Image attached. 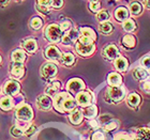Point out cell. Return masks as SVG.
<instances>
[{
	"mask_svg": "<svg viewBox=\"0 0 150 140\" xmlns=\"http://www.w3.org/2000/svg\"><path fill=\"white\" fill-rule=\"evenodd\" d=\"M53 105L57 111L61 112H70L75 110L76 108V100L73 98L71 94L68 92H59L54 96Z\"/></svg>",
	"mask_w": 150,
	"mask_h": 140,
	"instance_id": "6da1fadb",
	"label": "cell"
},
{
	"mask_svg": "<svg viewBox=\"0 0 150 140\" xmlns=\"http://www.w3.org/2000/svg\"><path fill=\"white\" fill-rule=\"evenodd\" d=\"M125 96V90L123 87H110L105 93V101L108 103H119Z\"/></svg>",
	"mask_w": 150,
	"mask_h": 140,
	"instance_id": "7a4b0ae2",
	"label": "cell"
},
{
	"mask_svg": "<svg viewBox=\"0 0 150 140\" xmlns=\"http://www.w3.org/2000/svg\"><path fill=\"white\" fill-rule=\"evenodd\" d=\"M44 35L46 37L47 41H50L52 43H57L60 42L63 37V32L60 29V26L57 24H52V25L47 26V28L45 29Z\"/></svg>",
	"mask_w": 150,
	"mask_h": 140,
	"instance_id": "3957f363",
	"label": "cell"
},
{
	"mask_svg": "<svg viewBox=\"0 0 150 140\" xmlns=\"http://www.w3.org/2000/svg\"><path fill=\"white\" fill-rule=\"evenodd\" d=\"M15 117L23 122H29L33 119V110L29 104L23 103L16 107Z\"/></svg>",
	"mask_w": 150,
	"mask_h": 140,
	"instance_id": "277c9868",
	"label": "cell"
},
{
	"mask_svg": "<svg viewBox=\"0 0 150 140\" xmlns=\"http://www.w3.org/2000/svg\"><path fill=\"white\" fill-rule=\"evenodd\" d=\"M58 69L57 66L52 62L45 63L41 68V76L46 81H50L57 75Z\"/></svg>",
	"mask_w": 150,
	"mask_h": 140,
	"instance_id": "5b68a950",
	"label": "cell"
},
{
	"mask_svg": "<svg viewBox=\"0 0 150 140\" xmlns=\"http://www.w3.org/2000/svg\"><path fill=\"white\" fill-rule=\"evenodd\" d=\"M3 91L6 95L9 96H16L19 94V91H21V84H19L18 81L13 80V79H9L4 82V86H3Z\"/></svg>",
	"mask_w": 150,
	"mask_h": 140,
	"instance_id": "8992f818",
	"label": "cell"
},
{
	"mask_svg": "<svg viewBox=\"0 0 150 140\" xmlns=\"http://www.w3.org/2000/svg\"><path fill=\"white\" fill-rule=\"evenodd\" d=\"M75 50L78 55H81L83 57H89L94 53L96 50V45L94 43L92 44H83V43H77L75 44Z\"/></svg>",
	"mask_w": 150,
	"mask_h": 140,
	"instance_id": "52a82bcc",
	"label": "cell"
},
{
	"mask_svg": "<svg viewBox=\"0 0 150 140\" xmlns=\"http://www.w3.org/2000/svg\"><path fill=\"white\" fill-rule=\"evenodd\" d=\"M85 88H86V86H85L84 81L79 79V78H72L67 84V90L72 92V93L77 94L78 92L84 90Z\"/></svg>",
	"mask_w": 150,
	"mask_h": 140,
	"instance_id": "ba28073f",
	"label": "cell"
},
{
	"mask_svg": "<svg viewBox=\"0 0 150 140\" xmlns=\"http://www.w3.org/2000/svg\"><path fill=\"white\" fill-rule=\"evenodd\" d=\"M75 100H76V103L79 106H81V107H87V106L91 105V103H92V95H91V93L89 91L83 90L76 94Z\"/></svg>",
	"mask_w": 150,
	"mask_h": 140,
	"instance_id": "9c48e42d",
	"label": "cell"
},
{
	"mask_svg": "<svg viewBox=\"0 0 150 140\" xmlns=\"http://www.w3.org/2000/svg\"><path fill=\"white\" fill-rule=\"evenodd\" d=\"M44 55H45V58H47L50 61H58L60 60L62 53L59 50V48L55 45H50V46L46 47V49L44 51Z\"/></svg>",
	"mask_w": 150,
	"mask_h": 140,
	"instance_id": "30bf717a",
	"label": "cell"
},
{
	"mask_svg": "<svg viewBox=\"0 0 150 140\" xmlns=\"http://www.w3.org/2000/svg\"><path fill=\"white\" fill-rule=\"evenodd\" d=\"M102 56L106 60H116L119 57V49L118 47L110 44L107 46L104 47V49L102 50Z\"/></svg>",
	"mask_w": 150,
	"mask_h": 140,
	"instance_id": "8fae6325",
	"label": "cell"
},
{
	"mask_svg": "<svg viewBox=\"0 0 150 140\" xmlns=\"http://www.w3.org/2000/svg\"><path fill=\"white\" fill-rule=\"evenodd\" d=\"M79 35H81V32L76 30V29H71L69 30L68 33L63 35L62 39H61V42L64 45H72L73 43L77 42L78 39H79Z\"/></svg>",
	"mask_w": 150,
	"mask_h": 140,
	"instance_id": "7c38bea8",
	"label": "cell"
},
{
	"mask_svg": "<svg viewBox=\"0 0 150 140\" xmlns=\"http://www.w3.org/2000/svg\"><path fill=\"white\" fill-rule=\"evenodd\" d=\"M10 73L12 75V77L16 78V79H21L25 75V66L23 63L13 62L10 65Z\"/></svg>",
	"mask_w": 150,
	"mask_h": 140,
	"instance_id": "4fadbf2b",
	"label": "cell"
},
{
	"mask_svg": "<svg viewBox=\"0 0 150 140\" xmlns=\"http://www.w3.org/2000/svg\"><path fill=\"white\" fill-rule=\"evenodd\" d=\"M52 100H50V96L47 95H40V96L37 98V107L40 110H44V111H47L52 108Z\"/></svg>",
	"mask_w": 150,
	"mask_h": 140,
	"instance_id": "5bb4252c",
	"label": "cell"
},
{
	"mask_svg": "<svg viewBox=\"0 0 150 140\" xmlns=\"http://www.w3.org/2000/svg\"><path fill=\"white\" fill-rule=\"evenodd\" d=\"M22 47L26 51H28L30 53H35L38 50V42L32 39V37H29V39H26L22 42Z\"/></svg>",
	"mask_w": 150,
	"mask_h": 140,
	"instance_id": "9a60e30c",
	"label": "cell"
},
{
	"mask_svg": "<svg viewBox=\"0 0 150 140\" xmlns=\"http://www.w3.org/2000/svg\"><path fill=\"white\" fill-rule=\"evenodd\" d=\"M60 88H61V84H60V81L58 80H54L52 82L48 84V86L46 87L45 89V95L47 96H55L57 93H59V90Z\"/></svg>",
	"mask_w": 150,
	"mask_h": 140,
	"instance_id": "2e32d148",
	"label": "cell"
},
{
	"mask_svg": "<svg viewBox=\"0 0 150 140\" xmlns=\"http://www.w3.org/2000/svg\"><path fill=\"white\" fill-rule=\"evenodd\" d=\"M107 82L110 87H119L122 82V76L119 73H110L107 76Z\"/></svg>",
	"mask_w": 150,
	"mask_h": 140,
	"instance_id": "e0dca14e",
	"label": "cell"
},
{
	"mask_svg": "<svg viewBox=\"0 0 150 140\" xmlns=\"http://www.w3.org/2000/svg\"><path fill=\"white\" fill-rule=\"evenodd\" d=\"M14 106H15L14 100L11 96L2 97L0 100V108L2 109L3 111H9V110L14 108Z\"/></svg>",
	"mask_w": 150,
	"mask_h": 140,
	"instance_id": "ac0fdd59",
	"label": "cell"
},
{
	"mask_svg": "<svg viewBox=\"0 0 150 140\" xmlns=\"http://www.w3.org/2000/svg\"><path fill=\"white\" fill-rule=\"evenodd\" d=\"M98 111H99V110H98L97 106L96 105H89V106H87V107H85V108L83 109V115H84L85 118L92 120V119H94L98 115Z\"/></svg>",
	"mask_w": 150,
	"mask_h": 140,
	"instance_id": "d6986e66",
	"label": "cell"
},
{
	"mask_svg": "<svg viewBox=\"0 0 150 140\" xmlns=\"http://www.w3.org/2000/svg\"><path fill=\"white\" fill-rule=\"evenodd\" d=\"M70 122L74 125L81 124L83 122V119H84V115H83V111L81 110H78V109H75L71 112V115L69 117Z\"/></svg>",
	"mask_w": 150,
	"mask_h": 140,
	"instance_id": "ffe728a7",
	"label": "cell"
},
{
	"mask_svg": "<svg viewBox=\"0 0 150 140\" xmlns=\"http://www.w3.org/2000/svg\"><path fill=\"white\" fill-rule=\"evenodd\" d=\"M129 14L130 13H129L128 9L125 8V6H120V8H118L115 11V17L118 22H125V20H127L129 17Z\"/></svg>",
	"mask_w": 150,
	"mask_h": 140,
	"instance_id": "44dd1931",
	"label": "cell"
},
{
	"mask_svg": "<svg viewBox=\"0 0 150 140\" xmlns=\"http://www.w3.org/2000/svg\"><path fill=\"white\" fill-rule=\"evenodd\" d=\"M128 66H129V62L127 58L125 57H118L117 59L115 60V68L117 69V71L119 72H125L128 70Z\"/></svg>",
	"mask_w": 150,
	"mask_h": 140,
	"instance_id": "7402d4cb",
	"label": "cell"
},
{
	"mask_svg": "<svg viewBox=\"0 0 150 140\" xmlns=\"http://www.w3.org/2000/svg\"><path fill=\"white\" fill-rule=\"evenodd\" d=\"M121 43L125 48L132 49V48H134L135 45H136V39H135L132 34H127L122 37Z\"/></svg>",
	"mask_w": 150,
	"mask_h": 140,
	"instance_id": "603a6c76",
	"label": "cell"
},
{
	"mask_svg": "<svg viewBox=\"0 0 150 140\" xmlns=\"http://www.w3.org/2000/svg\"><path fill=\"white\" fill-rule=\"evenodd\" d=\"M27 59V55L23 49H16L12 53V60L13 62L24 63Z\"/></svg>",
	"mask_w": 150,
	"mask_h": 140,
	"instance_id": "cb8c5ba5",
	"label": "cell"
},
{
	"mask_svg": "<svg viewBox=\"0 0 150 140\" xmlns=\"http://www.w3.org/2000/svg\"><path fill=\"white\" fill-rule=\"evenodd\" d=\"M75 56L73 55V53H63L62 56H61V58H60V62L62 63L63 65L66 66H72L73 64L75 63Z\"/></svg>",
	"mask_w": 150,
	"mask_h": 140,
	"instance_id": "d4e9b609",
	"label": "cell"
},
{
	"mask_svg": "<svg viewBox=\"0 0 150 140\" xmlns=\"http://www.w3.org/2000/svg\"><path fill=\"white\" fill-rule=\"evenodd\" d=\"M133 75H134L135 79H137V80H146L148 77H149V74H148V72L144 69V68H136L133 72Z\"/></svg>",
	"mask_w": 150,
	"mask_h": 140,
	"instance_id": "484cf974",
	"label": "cell"
},
{
	"mask_svg": "<svg viewBox=\"0 0 150 140\" xmlns=\"http://www.w3.org/2000/svg\"><path fill=\"white\" fill-rule=\"evenodd\" d=\"M136 140H150V128L142 127L139 128L135 136Z\"/></svg>",
	"mask_w": 150,
	"mask_h": 140,
	"instance_id": "4316f807",
	"label": "cell"
},
{
	"mask_svg": "<svg viewBox=\"0 0 150 140\" xmlns=\"http://www.w3.org/2000/svg\"><path fill=\"white\" fill-rule=\"evenodd\" d=\"M127 103H128L129 106H131V107H136V106H138L139 103H141V96L137 93L129 94L128 97H127Z\"/></svg>",
	"mask_w": 150,
	"mask_h": 140,
	"instance_id": "83f0119b",
	"label": "cell"
},
{
	"mask_svg": "<svg viewBox=\"0 0 150 140\" xmlns=\"http://www.w3.org/2000/svg\"><path fill=\"white\" fill-rule=\"evenodd\" d=\"M122 27H123V29H125V31L127 32H133L136 30V23H135L134 19H127V20H125L123 22V24H122Z\"/></svg>",
	"mask_w": 150,
	"mask_h": 140,
	"instance_id": "f1b7e54d",
	"label": "cell"
},
{
	"mask_svg": "<svg viewBox=\"0 0 150 140\" xmlns=\"http://www.w3.org/2000/svg\"><path fill=\"white\" fill-rule=\"evenodd\" d=\"M99 30L103 34H110L112 32V30H114V28H112V25L110 23L105 22V23H101L100 26H99Z\"/></svg>",
	"mask_w": 150,
	"mask_h": 140,
	"instance_id": "f546056e",
	"label": "cell"
},
{
	"mask_svg": "<svg viewBox=\"0 0 150 140\" xmlns=\"http://www.w3.org/2000/svg\"><path fill=\"white\" fill-rule=\"evenodd\" d=\"M81 35L89 37L92 41H96V39H97V34H96L94 30H92L91 28H88V27H84V28L81 29Z\"/></svg>",
	"mask_w": 150,
	"mask_h": 140,
	"instance_id": "4dcf8cb0",
	"label": "cell"
},
{
	"mask_svg": "<svg viewBox=\"0 0 150 140\" xmlns=\"http://www.w3.org/2000/svg\"><path fill=\"white\" fill-rule=\"evenodd\" d=\"M42 26H43V20H42V18L38 17V16L32 17L31 20H30V27H31L32 29L39 30V29L42 28Z\"/></svg>",
	"mask_w": 150,
	"mask_h": 140,
	"instance_id": "1f68e13d",
	"label": "cell"
},
{
	"mask_svg": "<svg viewBox=\"0 0 150 140\" xmlns=\"http://www.w3.org/2000/svg\"><path fill=\"white\" fill-rule=\"evenodd\" d=\"M130 10H131V13L133 15H138L142 13V10H143V6L139 2H132L130 4Z\"/></svg>",
	"mask_w": 150,
	"mask_h": 140,
	"instance_id": "d6a6232c",
	"label": "cell"
},
{
	"mask_svg": "<svg viewBox=\"0 0 150 140\" xmlns=\"http://www.w3.org/2000/svg\"><path fill=\"white\" fill-rule=\"evenodd\" d=\"M97 18H98V20L101 23L107 22V20L110 19V13L107 12L106 10H101L100 12H98Z\"/></svg>",
	"mask_w": 150,
	"mask_h": 140,
	"instance_id": "836d02e7",
	"label": "cell"
},
{
	"mask_svg": "<svg viewBox=\"0 0 150 140\" xmlns=\"http://www.w3.org/2000/svg\"><path fill=\"white\" fill-rule=\"evenodd\" d=\"M114 140H133V136L125 132H120L115 135Z\"/></svg>",
	"mask_w": 150,
	"mask_h": 140,
	"instance_id": "e575fe53",
	"label": "cell"
},
{
	"mask_svg": "<svg viewBox=\"0 0 150 140\" xmlns=\"http://www.w3.org/2000/svg\"><path fill=\"white\" fill-rule=\"evenodd\" d=\"M117 126H118V124H117L116 121H110V122H106L103 125V129L106 132H112L117 128Z\"/></svg>",
	"mask_w": 150,
	"mask_h": 140,
	"instance_id": "d590c367",
	"label": "cell"
},
{
	"mask_svg": "<svg viewBox=\"0 0 150 140\" xmlns=\"http://www.w3.org/2000/svg\"><path fill=\"white\" fill-rule=\"evenodd\" d=\"M11 134H12V136H14V137H22L23 135H25V133L23 131V128L19 127L18 125H15V126H13V127L11 128Z\"/></svg>",
	"mask_w": 150,
	"mask_h": 140,
	"instance_id": "8d00e7d4",
	"label": "cell"
},
{
	"mask_svg": "<svg viewBox=\"0 0 150 140\" xmlns=\"http://www.w3.org/2000/svg\"><path fill=\"white\" fill-rule=\"evenodd\" d=\"M59 26H60V29L62 30V32L69 31V30H71V27H72V25H71V22H70V20H64V22L61 23Z\"/></svg>",
	"mask_w": 150,
	"mask_h": 140,
	"instance_id": "74e56055",
	"label": "cell"
},
{
	"mask_svg": "<svg viewBox=\"0 0 150 140\" xmlns=\"http://www.w3.org/2000/svg\"><path fill=\"white\" fill-rule=\"evenodd\" d=\"M35 132H37V126H35V124H30L28 126V128L25 131V135L28 136V137H30V136H32L33 134H35Z\"/></svg>",
	"mask_w": 150,
	"mask_h": 140,
	"instance_id": "f35d334b",
	"label": "cell"
},
{
	"mask_svg": "<svg viewBox=\"0 0 150 140\" xmlns=\"http://www.w3.org/2000/svg\"><path fill=\"white\" fill-rule=\"evenodd\" d=\"M89 9H90L91 12L98 13L101 11V4L100 2H91L90 6H89Z\"/></svg>",
	"mask_w": 150,
	"mask_h": 140,
	"instance_id": "ab89813d",
	"label": "cell"
},
{
	"mask_svg": "<svg viewBox=\"0 0 150 140\" xmlns=\"http://www.w3.org/2000/svg\"><path fill=\"white\" fill-rule=\"evenodd\" d=\"M91 140H105V137L102 132H96L91 136Z\"/></svg>",
	"mask_w": 150,
	"mask_h": 140,
	"instance_id": "60d3db41",
	"label": "cell"
},
{
	"mask_svg": "<svg viewBox=\"0 0 150 140\" xmlns=\"http://www.w3.org/2000/svg\"><path fill=\"white\" fill-rule=\"evenodd\" d=\"M37 10L38 12L42 13V14H48L50 13V8H47V6H39V4H37Z\"/></svg>",
	"mask_w": 150,
	"mask_h": 140,
	"instance_id": "b9f144b4",
	"label": "cell"
},
{
	"mask_svg": "<svg viewBox=\"0 0 150 140\" xmlns=\"http://www.w3.org/2000/svg\"><path fill=\"white\" fill-rule=\"evenodd\" d=\"M38 4L39 6H43L50 8L52 4H53V0H38Z\"/></svg>",
	"mask_w": 150,
	"mask_h": 140,
	"instance_id": "7bdbcfd3",
	"label": "cell"
},
{
	"mask_svg": "<svg viewBox=\"0 0 150 140\" xmlns=\"http://www.w3.org/2000/svg\"><path fill=\"white\" fill-rule=\"evenodd\" d=\"M63 6V0H53V6L54 9H60V8H62Z\"/></svg>",
	"mask_w": 150,
	"mask_h": 140,
	"instance_id": "ee69618b",
	"label": "cell"
},
{
	"mask_svg": "<svg viewBox=\"0 0 150 140\" xmlns=\"http://www.w3.org/2000/svg\"><path fill=\"white\" fill-rule=\"evenodd\" d=\"M142 87H143V90H144L146 93H150V80L145 81Z\"/></svg>",
	"mask_w": 150,
	"mask_h": 140,
	"instance_id": "f6af8a7d",
	"label": "cell"
},
{
	"mask_svg": "<svg viewBox=\"0 0 150 140\" xmlns=\"http://www.w3.org/2000/svg\"><path fill=\"white\" fill-rule=\"evenodd\" d=\"M142 63H143V65H144L145 68L150 69V57H146V58H144L143 61H142Z\"/></svg>",
	"mask_w": 150,
	"mask_h": 140,
	"instance_id": "bcb514c9",
	"label": "cell"
},
{
	"mask_svg": "<svg viewBox=\"0 0 150 140\" xmlns=\"http://www.w3.org/2000/svg\"><path fill=\"white\" fill-rule=\"evenodd\" d=\"M89 124H90L91 127L97 128L98 126H99V122H98L97 120H94V119H92V120H90V122H89Z\"/></svg>",
	"mask_w": 150,
	"mask_h": 140,
	"instance_id": "7dc6e473",
	"label": "cell"
},
{
	"mask_svg": "<svg viewBox=\"0 0 150 140\" xmlns=\"http://www.w3.org/2000/svg\"><path fill=\"white\" fill-rule=\"evenodd\" d=\"M9 2H10V0H0V6H6Z\"/></svg>",
	"mask_w": 150,
	"mask_h": 140,
	"instance_id": "c3c4849f",
	"label": "cell"
},
{
	"mask_svg": "<svg viewBox=\"0 0 150 140\" xmlns=\"http://www.w3.org/2000/svg\"><path fill=\"white\" fill-rule=\"evenodd\" d=\"M145 4H146L148 9H150V0H145Z\"/></svg>",
	"mask_w": 150,
	"mask_h": 140,
	"instance_id": "681fc988",
	"label": "cell"
},
{
	"mask_svg": "<svg viewBox=\"0 0 150 140\" xmlns=\"http://www.w3.org/2000/svg\"><path fill=\"white\" fill-rule=\"evenodd\" d=\"M90 1V3L91 2H100V0H89Z\"/></svg>",
	"mask_w": 150,
	"mask_h": 140,
	"instance_id": "f907efd6",
	"label": "cell"
},
{
	"mask_svg": "<svg viewBox=\"0 0 150 140\" xmlns=\"http://www.w3.org/2000/svg\"><path fill=\"white\" fill-rule=\"evenodd\" d=\"M1 62H2V57H1V55H0V64H1Z\"/></svg>",
	"mask_w": 150,
	"mask_h": 140,
	"instance_id": "816d5d0a",
	"label": "cell"
}]
</instances>
